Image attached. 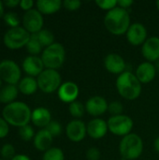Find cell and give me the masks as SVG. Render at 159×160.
I'll list each match as a JSON object with an SVG mask.
<instances>
[{
  "instance_id": "d590c367",
  "label": "cell",
  "mask_w": 159,
  "mask_h": 160,
  "mask_svg": "<svg viewBox=\"0 0 159 160\" xmlns=\"http://www.w3.org/2000/svg\"><path fill=\"white\" fill-rule=\"evenodd\" d=\"M86 158L87 160H99L100 158V152L97 147H91L86 152Z\"/></svg>"
},
{
  "instance_id": "8992f818",
  "label": "cell",
  "mask_w": 159,
  "mask_h": 160,
  "mask_svg": "<svg viewBox=\"0 0 159 160\" xmlns=\"http://www.w3.org/2000/svg\"><path fill=\"white\" fill-rule=\"evenodd\" d=\"M31 34L23 27L18 26L9 28L4 35L3 42L5 46L10 50H18L27 45Z\"/></svg>"
},
{
  "instance_id": "ffe728a7",
  "label": "cell",
  "mask_w": 159,
  "mask_h": 160,
  "mask_svg": "<svg viewBox=\"0 0 159 160\" xmlns=\"http://www.w3.org/2000/svg\"><path fill=\"white\" fill-rule=\"evenodd\" d=\"M53 137L46 129H40L34 137V146L40 152H46L51 148Z\"/></svg>"
},
{
  "instance_id": "cb8c5ba5",
  "label": "cell",
  "mask_w": 159,
  "mask_h": 160,
  "mask_svg": "<svg viewBox=\"0 0 159 160\" xmlns=\"http://www.w3.org/2000/svg\"><path fill=\"white\" fill-rule=\"evenodd\" d=\"M19 93L18 86L13 84H7L0 90V102L6 105L14 102Z\"/></svg>"
},
{
  "instance_id": "7402d4cb",
  "label": "cell",
  "mask_w": 159,
  "mask_h": 160,
  "mask_svg": "<svg viewBox=\"0 0 159 160\" xmlns=\"http://www.w3.org/2000/svg\"><path fill=\"white\" fill-rule=\"evenodd\" d=\"M37 9L41 14H53L57 12L62 6L60 0H38L36 3Z\"/></svg>"
},
{
  "instance_id": "52a82bcc",
  "label": "cell",
  "mask_w": 159,
  "mask_h": 160,
  "mask_svg": "<svg viewBox=\"0 0 159 160\" xmlns=\"http://www.w3.org/2000/svg\"><path fill=\"white\" fill-rule=\"evenodd\" d=\"M38 88L46 94H51L59 89L62 82L61 75L54 69H44L37 78Z\"/></svg>"
},
{
  "instance_id": "f6af8a7d",
  "label": "cell",
  "mask_w": 159,
  "mask_h": 160,
  "mask_svg": "<svg viewBox=\"0 0 159 160\" xmlns=\"http://www.w3.org/2000/svg\"><path fill=\"white\" fill-rule=\"evenodd\" d=\"M156 4H157V9L159 10V0L158 1H157V3H156Z\"/></svg>"
},
{
  "instance_id": "836d02e7",
  "label": "cell",
  "mask_w": 159,
  "mask_h": 160,
  "mask_svg": "<svg viewBox=\"0 0 159 160\" xmlns=\"http://www.w3.org/2000/svg\"><path fill=\"white\" fill-rule=\"evenodd\" d=\"M108 111L110 112L111 114H112V116L121 115V114H123L122 112L124 111V106L119 101H113V102H111L109 104Z\"/></svg>"
},
{
  "instance_id": "7a4b0ae2",
  "label": "cell",
  "mask_w": 159,
  "mask_h": 160,
  "mask_svg": "<svg viewBox=\"0 0 159 160\" xmlns=\"http://www.w3.org/2000/svg\"><path fill=\"white\" fill-rule=\"evenodd\" d=\"M104 24L107 30L116 36L127 32L130 24V16L127 9L116 7L107 12L104 18Z\"/></svg>"
},
{
  "instance_id": "7bdbcfd3",
  "label": "cell",
  "mask_w": 159,
  "mask_h": 160,
  "mask_svg": "<svg viewBox=\"0 0 159 160\" xmlns=\"http://www.w3.org/2000/svg\"><path fill=\"white\" fill-rule=\"evenodd\" d=\"M5 14H4V2L0 1V18L3 17Z\"/></svg>"
},
{
  "instance_id": "ba28073f",
  "label": "cell",
  "mask_w": 159,
  "mask_h": 160,
  "mask_svg": "<svg viewBox=\"0 0 159 160\" xmlns=\"http://www.w3.org/2000/svg\"><path fill=\"white\" fill-rule=\"evenodd\" d=\"M107 124L109 130L112 134L121 137H125L130 134L134 126L133 120L129 116L125 114L110 117Z\"/></svg>"
},
{
  "instance_id": "8d00e7d4",
  "label": "cell",
  "mask_w": 159,
  "mask_h": 160,
  "mask_svg": "<svg viewBox=\"0 0 159 160\" xmlns=\"http://www.w3.org/2000/svg\"><path fill=\"white\" fill-rule=\"evenodd\" d=\"M8 132H9L8 124L3 117H0V139L6 138L7 136Z\"/></svg>"
},
{
  "instance_id": "44dd1931",
  "label": "cell",
  "mask_w": 159,
  "mask_h": 160,
  "mask_svg": "<svg viewBox=\"0 0 159 160\" xmlns=\"http://www.w3.org/2000/svg\"><path fill=\"white\" fill-rule=\"evenodd\" d=\"M31 121L37 128H46L52 121V114L48 109L38 107L32 112Z\"/></svg>"
},
{
  "instance_id": "484cf974",
  "label": "cell",
  "mask_w": 159,
  "mask_h": 160,
  "mask_svg": "<svg viewBox=\"0 0 159 160\" xmlns=\"http://www.w3.org/2000/svg\"><path fill=\"white\" fill-rule=\"evenodd\" d=\"M28 52L30 53V55H36L37 56V54H39L42 51V46L39 43L36 34L31 35V38L27 43V45L25 46Z\"/></svg>"
},
{
  "instance_id": "5b68a950",
  "label": "cell",
  "mask_w": 159,
  "mask_h": 160,
  "mask_svg": "<svg viewBox=\"0 0 159 160\" xmlns=\"http://www.w3.org/2000/svg\"><path fill=\"white\" fill-rule=\"evenodd\" d=\"M41 59L46 68L57 70L63 66L66 59V51L64 46L60 43L54 42L43 50Z\"/></svg>"
},
{
  "instance_id": "bcb514c9",
  "label": "cell",
  "mask_w": 159,
  "mask_h": 160,
  "mask_svg": "<svg viewBox=\"0 0 159 160\" xmlns=\"http://www.w3.org/2000/svg\"><path fill=\"white\" fill-rule=\"evenodd\" d=\"M1 84H2V80H1V78H0V86H1Z\"/></svg>"
},
{
  "instance_id": "d6986e66",
  "label": "cell",
  "mask_w": 159,
  "mask_h": 160,
  "mask_svg": "<svg viewBox=\"0 0 159 160\" xmlns=\"http://www.w3.org/2000/svg\"><path fill=\"white\" fill-rule=\"evenodd\" d=\"M135 75L142 84H146L155 79L157 75V69L154 64L150 62H143L137 68Z\"/></svg>"
},
{
  "instance_id": "4fadbf2b",
  "label": "cell",
  "mask_w": 159,
  "mask_h": 160,
  "mask_svg": "<svg viewBox=\"0 0 159 160\" xmlns=\"http://www.w3.org/2000/svg\"><path fill=\"white\" fill-rule=\"evenodd\" d=\"M79 93H80L79 87L73 82H63L59 87V89L57 90L59 99L65 103H69V104L76 101Z\"/></svg>"
},
{
  "instance_id": "5bb4252c",
  "label": "cell",
  "mask_w": 159,
  "mask_h": 160,
  "mask_svg": "<svg viewBox=\"0 0 159 160\" xmlns=\"http://www.w3.org/2000/svg\"><path fill=\"white\" fill-rule=\"evenodd\" d=\"M109 104L107 100L100 96L90 98L85 103V111L92 116H99L108 111Z\"/></svg>"
},
{
  "instance_id": "30bf717a",
  "label": "cell",
  "mask_w": 159,
  "mask_h": 160,
  "mask_svg": "<svg viewBox=\"0 0 159 160\" xmlns=\"http://www.w3.org/2000/svg\"><path fill=\"white\" fill-rule=\"evenodd\" d=\"M44 19L42 14L35 8L26 11L22 17L23 28L28 31L31 35L38 33L43 28Z\"/></svg>"
},
{
  "instance_id": "2e32d148",
  "label": "cell",
  "mask_w": 159,
  "mask_h": 160,
  "mask_svg": "<svg viewBox=\"0 0 159 160\" xmlns=\"http://www.w3.org/2000/svg\"><path fill=\"white\" fill-rule=\"evenodd\" d=\"M142 55L147 62H157L159 60V38L151 37L146 39L142 48Z\"/></svg>"
},
{
  "instance_id": "d4e9b609",
  "label": "cell",
  "mask_w": 159,
  "mask_h": 160,
  "mask_svg": "<svg viewBox=\"0 0 159 160\" xmlns=\"http://www.w3.org/2000/svg\"><path fill=\"white\" fill-rule=\"evenodd\" d=\"M36 36H37V39H38V41L42 47L47 48V47H49L54 43V36L48 29L40 30L38 33L36 34Z\"/></svg>"
},
{
  "instance_id": "74e56055",
  "label": "cell",
  "mask_w": 159,
  "mask_h": 160,
  "mask_svg": "<svg viewBox=\"0 0 159 160\" xmlns=\"http://www.w3.org/2000/svg\"><path fill=\"white\" fill-rule=\"evenodd\" d=\"M33 6H34V2L32 0H21L20 2V7L22 8V9L25 11L32 9Z\"/></svg>"
},
{
  "instance_id": "e0dca14e",
  "label": "cell",
  "mask_w": 159,
  "mask_h": 160,
  "mask_svg": "<svg viewBox=\"0 0 159 160\" xmlns=\"http://www.w3.org/2000/svg\"><path fill=\"white\" fill-rule=\"evenodd\" d=\"M105 68L112 74H122L126 69L124 58L117 53H109L104 59Z\"/></svg>"
},
{
  "instance_id": "7dc6e473",
  "label": "cell",
  "mask_w": 159,
  "mask_h": 160,
  "mask_svg": "<svg viewBox=\"0 0 159 160\" xmlns=\"http://www.w3.org/2000/svg\"><path fill=\"white\" fill-rule=\"evenodd\" d=\"M0 160H5V159H0Z\"/></svg>"
},
{
  "instance_id": "d6a6232c",
  "label": "cell",
  "mask_w": 159,
  "mask_h": 160,
  "mask_svg": "<svg viewBox=\"0 0 159 160\" xmlns=\"http://www.w3.org/2000/svg\"><path fill=\"white\" fill-rule=\"evenodd\" d=\"M96 4L104 10H112L118 6L117 0H96Z\"/></svg>"
},
{
  "instance_id": "6da1fadb",
  "label": "cell",
  "mask_w": 159,
  "mask_h": 160,
  "mask_svg": "<svg viewBox=\"0 0 159 160\" xmlns=\"http://www.w3.org/2000/svg\"><path fill=\"white\" fill-rule=\"evenodd\" d=\"M32 111L29 106L22 101H14L5 106L2 111V116L8 125L22 128L31 121Z\"/></svg>"
},
{
  "instance_id": "60d3db41",
  "label": "cell",
  "mask_w": 159,
  "mask_h": 160,
  "mask_svg": "<svg viewBox=\"0 0 159 160\" xmlns=\"http://www.w3.org/2000/svg\"><path fill=\"white\" fill-rule=\"evenodd\" d=\"M11 160H31L30 159V158L28 157V156H26V155H22V154H21V155H16Z\"/></svg>"
},
{
  "instance_id": "4dcf8cb0",
  "label": "cell",
  "mask_w": 159,
  "mask_h": 160,
  "mask_svg": "<svg viewBox=\"0 0 159 160\" xmlns=\"http://www.w3.org/2000/svg\"><path fill=\"white\" fill-rule=\"evenodd\" d=\"M0 154L1 157L4 159H12L16 155H15V148L12 144L9 143H6L1 147L0 150Z\"/></svg>"
},
{
  "instance_id": "b9f144b4",
  "label": "cell",
  "mask_w": 159,
  "mask_h": 160,
  "mask_svg": "<svg viewBox=\"0 0 159 160\" xmlns=\"http://www.w3.org/2000/svg\"><path fill=\"white\" fill-rule=\"evenodd\" d=\"M154 147H155V150L157 153H159V137L155 140V142H154Z\"/></svg>"
},
{
  "instance_id": "7c38bea8",
  "label": "cell",
  "mask_w": 159,
  "mask_h": 160,
  "mask_svg": "<svg viewBox=\"0 0 159 160\" xmlns=\"http://www.w3.org/2000/svg\"><path fill=\"white\" fill-rule=\"evenodd\" d=\"M126 34L128 42L134 46L142 45L147 39V30L141 22L132 23Z\"/></svg>"
},
{
  "instance_id": "603a6c76",
  "label": "cell",
  "mask_w": 159,
  "mask_h": 160,
  "mask_svg": "<svg viewBox=\"0 0 159 160\" xmlns=\"http://www.w3.org/2000/svg\"><path fill=\"white\" fill-rule=\"evenodd\" d=\"M38 88L37 85V81L34 78V77H30V76H26L24 78H22L20 82L18 83V89L19 91L26 96L29 95H33L37 92Z\"/></svg>"
},
{
  "instance_id": "ee69618b",
  "label": "cell",
  "mask_w": 159,
  "mask_h": 160,
  "mask_svg": "<svg viewBox=\"0 0 159 160\" xmlns=\"http://www.w3.org/2000/svg\"><path fill=\"white\" fill-rule=\"evenodd\" d=\"M156 64H155V68H156V69H157V72H158L159 73V60H157V62H155Z\"/></svg>"
},
{
  "instance_id": "3957f363",
  "label": "cell",
  "mask_w": 159,
  "mask_h": 160,
  "mask_svg": "<svg viewBox=\"0 0 159 160\" xmlns=\"http://www.w3.org/2000/svg\"><path fill=\"white\" fill-rule=\"evenodd\" d=\"M116 88L119 95L127 100L137 99L142 94V83L130 71H125L118 76Z\"/></svg>"
},
{
  "instance_id": "1f68e13d",
  "label": "cell",
  "mask_w": 159,
  "mask_h": 160,
  "mask_svg": "<svg viewBox=\"0 0 159 160\" xmlns=\"http://www.w3.org/2000/svg\"><path fill=\"white\" fill-rule=\"evenodd\" d=\"M49 132L50 134L54 138V137H58L61 132H62V126L59 122L57 121H54V120H52L51 123L45 128Z\"/></svg>"
},
{
  "instance_id": "ac0fdd59",
  "label": "cell",
  "mask_w": 159,
  "mask_h": 160,
  "mask_svg": "<svg viewBox=\"0 0 159 160\" xmlns=\"http://www.w3.org/2000/svg\"><path fill=\"white\" fill-rule=\"evenodd\" d=\"M86 128L87 135H89V137L95 140H99L105 137L109 130L107 122L100 118H95L91 120L86 126Z\"/></svg>"
},
{
  "instance_id": "f35d334b",
  "label": "cell",
  "mask_w": 159,
  "mask_h": 160,
  "mask_svg": "<svg viewBox=\"0 0 159 160\" xmlns=\"http://www.w3.org/2000/svg\"><path fill=\"white\" fill-rule=\"evenodd\" d=\"M133 3L134 2L132 0H118L117 1L118 7H120L124 9H127L128 8H130L133 5Z\"/></svg>"
},
{
  "instance_id": "9a60e30c",
  "label": "cell",
  "mask_w": 159,
  "mask_h": 160,
  "mask_svg": "<svg viewBox=\"0 0 159 160\" xmlns=\"http://www.w3.org/2000/svg\"><path fill=\"white\" fill-rule=\"evenodd\" d=\"M22 66L24 72L30 77H37L45 68L41 57L36 55H29L25 57Z\"/></svg>"
},
{
  "instance_id": "f546056e",
  "label": "cell",
  "mask_w": 159,
  "mask_h": 160,
  "mask_svg": "<svg viewBox=\"0 0 159 160\" xmlns=\"http://www.w3.org/2000/svg\"><path fill=\"white\" fill-rule=\"evenodd\" d=\"M4 21L5 22L10 26V28H14V27H18L20 24V20L19 17L17 15V13L15 12H7L4 16Z\"/></svg>"
},
{
  "instance_id": "8fae6325",
  "label": "cell",
  "mask_w": 159,
  "mask_h": 160,
  "mask_svg": "<svg viewBox=\"0 0 159 160\" xmlns=\"http://www.w3.org/2000/svg\"><path fill=\"white\" fill-rule=\"evenodd\" d=\"M66 134L71 142H79L85 138L87 128L81 120H72L66 127Z\"/></svg>"
},
{
  "instance_id": "4316f807",
  "label": "cell",
  "mask_w": 159,
  "mask_h": 160,
  "mask_svg": "<svg viewBox=\"0 0 159 160\" xmlns=\"http://www.w3.org/2000/svg\"><path fill=\"white\" fill-rule=\"evenodd\" d=\"M42 160H65V156L60 148L51 147L49 150L44 152Z\"/></svg>"
},
{
  "instance_id": "83f0119b",
  "label": "cell",
  "mask_w": 159,
  "mask_h": 160,
  "mask_svg": "<svg viewBox=\"0 0 159 160\" xmlns=\"http://www.w3.org/2000/svg\"><path fill=\"white\" fill-rule=\"evenodd\" d=\"M68 111L70 112V114L74 117V118H81L83 116L84 112H85V106H83V104L80 101H74L72 103L69 104L68 106Z\"/></svg>"
},
{
  "instance_id": "277c9868",
  "label": "cell",
  "mask_w": 159,
  "mask_h": 160,
  "mask_svg": "<svg viewBox=\"0 0 159 160\" xmlns=\"http://www.w3.org/2000/svg\"><path fill=\"white\" fill-rule=\"evenodd\" d=\"M119 150L120 154L125 159H137L143 152V142L139 135L130 133L123 137L122 141L120 142Z\"/></svg>"
},
{
  "instance_id": "9c48e42d",
  "label": "cell",
  "mask_w": 159,
  "mask_h": 160,
  "mask_svg": "<svg viewBox=\"0 0 159 160\" xmlns=\"http://www.w3.org/2000/svg\"><path fill=\"white\" fill-rule=\"evenodd\" d=\"M22 76L21 68L12 60L5 59L0 62V78L7 84L16 85L20 82Z\"/></svg>"
},
{
  "instance_id": "e575fe53",
  "label": "cell",
  "mask_w": 159,
  "mask_h": 160,
  "mask_svg": "<svg viewBox=\"0 0 159 160\" xmlns=\"http://www.w3.org/2000/svg\"><path fill=\"white\" fill-rule=\"evenodd\" d=\"M63 5L68 10H77L81 8L82 2L80 0H65Z\"/></svg>"
},
{
  "instance_id": "f1b7e54d",
  "label": "cell",
  "mask_w": 159,
  "mask_h": 160,
  "mask_svg": "<svg viewBox=\"0 0 159 160\" xmlns=\"http://www.w3.org/2000/svg\"><path fill=\"white\" fill-rule=\"evenodd\" d=\"M35 135L36 134L34 132L33 128L31 126H29V125L23 126V127H22V128H19V136L24 142L31 141L32 139H34Z\"/></svg>"
},
{
  "instance_id": "ab89813d",
  "label": "cell",
  "mask_w": 159,
  "mask_h": 160,
  "mask_svg": "<svg viewBox=\"0 0 159 160\" xmlns=\"http://www.w3.org/2000/svg\"><path fill=\"white\" fill-rule=\"evenodd\" d=\"M20 0H7L4 2V5L7 8H15L18 5H20Z\"/></svg>"
}]
</instances>
